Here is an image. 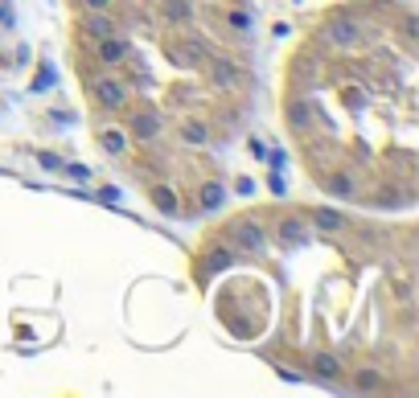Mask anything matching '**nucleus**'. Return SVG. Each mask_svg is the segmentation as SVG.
I'll use <instances>...</instances> for the list:
<instances>
[{
	"label": "nucleus",
	"instance_id": "2",
	"mask_svg": "<svg viewBox=\"0 0 419 398\" xmlns=\"http://www.w3.org/2000/svg\"><path fill=\"white\" fill-rule=\"evenodd\" d=\"M227 238H231L234 247H243V251H263L268 247V234H263V226L255 218H234Z\"/></svg>",
	"mask_w": 419,
	"mask_h": 398
},
{
	"label": "nucleus",
	"instance_id": "13",
	"mask_svg": "<svg viewBox=\"0 0 419 398\" xmlns=\"http://www.w3.org/2000/svg\"><path fill=\"white\" fill-rule=\"evenodd\" d=\"M83 33H87L91 42H103V38H111V17H107V8H103V13H91V17L83 21Z\"/></svg>",
	"mask_w": 419,
	"mask_h": 398
},
{
	"label": "nucleus",
	"instance_id": "7",
	"mask_svg": "<svg viewBox=\"0 0 419 398\" xmlns=\"http://www.w3.org/2000/svg\"><path fill=\"white\" fill-rule=\"evenodd\" d=\"M276 234L284 247H309V222H300V218H284L276 226Z\"/></svg>",
	"mask_w": 419,
	"mask_h": 398
},
{
	"label": "nucleus",
	"instance_id": "17",
	"mask_svg": "<svg viewBox=\"0 0 419 398\" xmlns=\"http://www.w3.org/2000/svg\"><path fill=\"white\" fill-rule=\"evenodd\" d=\"M325 189L333 197H354V177H350V173H329Z\"/></svg>",
	"mask_w": 419,
	"mask_h": 398
},
{
	"label": "nucleus",
	"instance_id": "10",
	"mask_svg": "<svg viewBox=\"0 0 419 398\" xmlns=\"http://www.w3.org/2000/svg\"><path fill=\"white\" fill-rule=\"evenodd\" d=\"M313 374L317 378H325V382H337L345 370H341V357L329 354V349H321V354H313Z\"/></svg>",
	"mask_w": 419,
	"mask_h": 398
},
{
	"label": "nucleus",
	"instance_id": "18",
	"mask_svg": "<svg viewBox=\"0 0 419 398\" xmlns=\"http://www.w3.org/2000/svg\"><path fill=\"white\" fill-rule=\"evenodd\" d=\"M354 386L366 390V395H370V390H382V374H378V370H362V374H354Z\"/></svg>",
	"mask_w": 419,
	"mask_h": 398
},
{
	"label": "nucleus",
	"instance_id": "5",
	"mask_svg": "<svg viewBox=\"0 0 419 398\" xmlns=\"http://www.w3.org/2000/svg\"><path fill=\"white\" fill-rule=\"evenodd\" d=\"M206 70H210V83H214V87H222V90H231V87L243 83V70L234 66L231 58H210V62H206Z\"/></svg>",
	"mask_w": 419,
	"mask_h": 398
},
{
	"label": "nucleus",
	"instance_id": "23",
	"mask_svg": "<svg viewBox=\"0 0 419 398\" xmlns=\"http://www.w3.org/2000/svg\"><path fill=\"white\" fill-rule=\"evenodd\" d=\"M49 78H54V70H49V66H46V70L38 74V83H33V87H38V90H46V87H49Z\"/></svg>",
	"mask_w": 419,
	"mask_h": 398
},
{
	"label": "nucleus",
	"instance_id": "20",
	"mask_svg": "<svg viewBox=\"0 0 419 398\" xmlns=\"http://www.w3.org/2000/svg\"><path fill=\"white\" fill-rule=\"evenodd\" d=\"M234 263L231 251H210V259H206V271H227Z\"/></svg>",
	"mask_w": 419,
	"mask_h": 398
},
{
	"label": "nucleus",
	"instance_id": "15",
	"mask_svg": "<svg viewBox=\"0 0 419 398\" xmlns=\"http://www.w3.org/2000/svg\"><path fill=\"white\" fill-rule=\"evenodd\" d=\"M99 144H103V152H107V156H120V152H128V135L120 132V128H107V132L99 135Z\"/></svg>",
	"mask_w": 419,
	"mask_h": 398
},
{
	"label": "nucleus",
	"instance_id": "22",
	"mask_svg": "<svg viewBox=\"0 0 419 398\" xmlns=\"http://www.w3.org/2000/svg\"><path fill=\"white\" fill-rule=\"evenodd\" d=\"M107 4H111V0H83V8H87V13H103Z\"/></svg>",
	"mask_w": 419,
	"mask_h": 398
},
{
	"label": "nucleus",
	"instance_id": "19",
	"mask_svg": "<svg viewBox=\"0 0 419 398\" xmlns=\"http://www.w3.org/2000/svg\"><path fill=\"white\" fill-rule=\"evenodd\" d=\"M227 25L238 29V33H247V29H251V13H247V8H231V13H227Z\"/></svg>",
	"mask_w": 419,
	"mask_h": 398
},
{
	"label": "nucleus",
	"instance_id": "1",
	"mask_svg": "<svg viewBox=\"0 0 419 398\" xmlns=\"http://www.w3.org/2000/svg\"><path fill=\"white\" fill-rule=\"evenodd\" d=\"M87 87H91L95 103H99V107H107V111H124V107H128V99H132L128 83H124V78H115V74H95Z\"/></svg>",
	"mask_w": 419,
	"mask_h": 398
},
{
	"label": "nucleus",
	"instance_id": "8",
	"mask_svg": "<svg viewBox=\"0 0 419 398\" xmlns=\"http://www.w3.org/2000/svg\"><path fill=\"white\" fill-rule=\"evenodd\" d=\"M288 124H292V132H309L313 128V103L309 99H288Z\"/></svg>",
	"mask_w": 419,
	"mask_h": 398
},
{
	"label": "nucleus",
	"instance_id": "16",
	"mask_svg": "<svg viewBox=\"0 0 419 398\" xmlns=\"http://www.w3.org/2000/svg\"><path fill=\"white\" fill-rule=\"evenodd\" d=\"M222 201H227L222 181H206V185H202V210H218Z\"/></svg>",
	"mask_w": 419,
	"mask_h": 398
},
{
	"label": "nucleus",
	"instance_id": "4",
	"mask_svg": "<svg viewBox=\"0 0 419 398\" xmlns=\"http://www.w3.org/2000/svg\"><path fill=\"white\" fill-rule=\"evenodd\" d=\"M128 53H132V45L124 42V38H103V42H95V58L103 62V66H124L128 62Z\"/></svg>",
	"mask_w": 419,
	"mask_h": 398
},
{
	"label": "nucleus",
	"instance_id": "12",
	"mask_svg": "<svg viewBox=\"0 0 419 398\" xmlns=\"http://www.w3.org/2000/svg\"><path fill=\"white\" fill-rule=\"evenodd\" d=\"M350 222L345 214H337V210H313V230H321V234H341Z\"/></svg>",
	"mask_w": 419,
	"mask_h": 398
},
{
	"label": "nucleus",
	"instance_id": "11",
	"mask_svg": "<svg viewBox=\"0 0 419 398\" xmlns=\"http://www.w3.org/2000/svg\"><path fill=\"white\" fill-rule=\"evenodd\" d=\"M161 17L169 25H189L193 21V0H161Z\"/></svg>",
	"mask_w": 419,
	"mask_h": 398
},
{
	"label": "nucleus",
	"instance_id": "6",
	"mask_svg": "<svg viewBox=\"0 0 419 398\" xmlns=\"http://www.w3.org/2000/svg\"><path fill=\"white\" fill-rule=\"evenodd\" d=\"M161 128H165V119H161L152 107H140L136 115H132V135H136V140H144V144H148V140H156V135H161Z\"/></svg>",
	"mask_w": 419,
	"mask_h": 398
},
{
	"label": "nucleus",
	"instance_id": "24",
	"mask_svg": "<svg viewBox=\"0 0 419 398\" xmlns=\"http://www.w3.org/2000/svg\"><path fill=\"white\" fill-rule=\"evenodd\" d=\"M0 21H4V25H13V8H8V0H0Z\"/></svg>",
	"mask_w": 419,
	"mask_h": 398
},
{
	"label": "nucleus",
	"instance_id": "21",
	"mask_svg": "<svg viewBox=\"0 0 419 398\" xmlns=\"http://www.w3.org/2000/svg\"><path fill=\"white\" fill-rule=\"evenodd\" d=\"M38 165H42V169H49V173H54V169H58V173L66 169V165H62L58 156H49V152H42V156H38Z\"/></svg>",
	"mask_w": 419,
	"mask_h": 398
},
{
	"label": "nucleus",
	"instance_id": "9",
	"mask_svg": "<svg viewBox=\"0 0 419 398\" xmlns=\"http://www.w3.org/2000/svg\"><path fill=\"white\" fill-rule=\"evenodd\" d=\"M148 197H152V206H156L165 218H177V214H181V201H177V193H173L169 185H152Z\"/></svg>",
	"mask_w": 419,
	"mask_h": 398
},
{
	"label": "nucleus",
	"instance_id": "14",
	"mask_svg": "<svg viewBox=\"0 0 419 398\" xmlns=\"http://www.w3.org/2000/svg\"><path fill=\"white\" fill-rule=\"evenodd\" d=\"M181 140H186L189 148H206V140H210V128H206L202 119H186V124H181Z\"/></svg>",
	"mask_w": 419,
	"mask_h": 398
},
{
	"label": "nucleus",
	"instance_id": "3",
	"mask_svg": "<svg viewBox=\"0 0 419 398\" xmlns=\"http://www.w3.org/2000/svg\"><path fill=\"white\" fill-rule=\"evenodd\" d=\"M321 38H325V45H333V49H354V45H358V25H354L350 17H333L325 29H321Z\"/></svg>",
	"mask_w": 419,
	"mask_h": 398
}]
</instances>
